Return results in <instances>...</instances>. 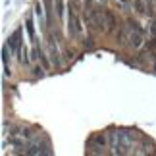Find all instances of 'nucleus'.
Here are the masks:
<instances>
[{"label": "nucleus", "instance_id": "obj_1", "mask_svg": "<svg viewBox=\"0 0 156 156\" xmlns=\"http://www.w3.org/2000/svg\"><path fill=\"white\" fill-rule=\"evenodd\" d=\"M133 141H135V131L118 129L110 133V147L114 154H127L133 147Z\"/></svg>", "mask_w": 156, "mask_h": 156}, {"label": "nucleus", "instance_id": "obj_2", "mask_svg": "<svg viewBox=\"0 0 156 156\" xmlns=\"http://www.w3.org/2000/svg\"><path fill=\"white\" fill-rule=\"evenodd\" d=\"M143 41H145V33H143V29L139 27V23L129 20L122 29V43H129V46L139 48L143 44Z\"/></svg>", "mask_w": 156, "mask_h": 156}, {"label": "nucleus", "instance_id": "obj_3", "mask_svg": "<svg viewBox=\"0 0 156 156\" xmlns=\"http://www.w3.org/2000/svg\"><path fill=\"white\" fill-rule=\"evenodd\" d=\"M68 29H69L71 37H75V35L81 33V21H79V17H77L75 10L71 8V6H69V25H68Z\"/></svg>", "mask_w": 156, "mask_h": 156}, {"label": "nucleus", "instance_id": "obj_4", "mask_svg": "<svg viewBox=\"0 0 156 156\" xmlns=\"http://www.w3.org/2000/svg\"><path fill=\"white\" fill-rule=\"evenodd\" d=\"M20 39H21V29H17V31L8 39V44H10L12 50H20V46H21V41Z\"/></svg>", "mask_w": 156, "mask_h": 156}, {"label": "nucleus", "instance_id": "obj_5", "mask_svg": "<svg viewBox=\"0 0 156 156\" xmlns=\"http://www.w3.org/2000/svg\"><path fill=\"white\" fill-rule=\"evenodd\" d=\"M104 16H106V31H112L116 27V17L110 10H104Z\"/></svg>", "mask_w": 156, "mask_h": 156}, {"label": "nucleus", "instance_id": "obj_6", "mask_svg": "<svg viewBox=\"0 0 156 156\" xmlns=\"http://www.w3.org/2000/svg\"><path fill=\"white\" fill-rule=\"evenodd\" d=\"M27 154H50V151H44L41 145H31L27 148Z\"/></svg>", "mask_w": 156, "mask_h": 156}, {"label": "nucleus", "instance_id": "obj_7", "mask_svg": "<svg viewBox=\"0 0 156 156\" xmlns=\"http://www.w3.org/2000/svg\"><path fill=\"white\" fill-rule=\"evenodd\" d=\"M27 31H29V39L33 41L35 44H37V41H35V29H33V23H31V17H27Z\"/></svg>", "mask_w": 156, "mask_h": 156}, {"label": "nucleus", "instance_id": "obj_8", "mask_svg": "<svg viewBox=\"0 0 156 156\" xmlns=\"http://www.w3.org/2000/svg\"><path fill=\"white\" fill-rule=\"evenodd\" d=\"M35 14H37V17L41 20V23H43V6L41 4H35Z\"/></svg>", "mask_w": 156, "mask_h": 156}, {"label": "nucleus", "instance_id": "obj_9", "mask_svg": "<svg viewBox=\"0 0 156 156\" xmlns=\"http://www.w3.org/2000/svg\"><path fill=\"white\" fill-rule=\"evenodd\" d=\"M46 2V16H48V23L52 20V10H50V4H52V0H44Z\"/></svg>", "mask_w": 156, "mask_h": 156}, {"label": "nucleus", "instance_id": "obj_10", "mask_svg": "<svg viewBox=\"0 0 156 156\" xmlns=\"http://www.w3.org/2000/svg\"><path fill=\"white\" fill-rule=\"evenodd\" d=\"M56 8H58V14L62 16L64 14V2H62V0H56Z\"/></svg>", "mask_w": 156, "mask_h": 156}, {"label": "nucleus", "instance_id": "obj_11", "mask_svg": "<svg viewBox=\"0 0 156 156\" xmlns=\"http://www.w3.org/2000/svg\"><path fill=\"white\" fill-rule=\"evenodd\" d=\"M119 2H122V4H127V0H119Z\"/></svg>", "mask_w": 156, "mask_h": 156}]
</instances>
